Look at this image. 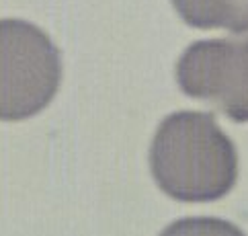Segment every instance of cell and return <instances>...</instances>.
Here are the masks:
<instances>
[{"mask_svg":"<svg viewBox=\"0 0 248 236\" xmlns=\"http://www.w3.org/2000/svg\"><path fill=\"white\" fill-rule=\"evenodd\" d=\"M150 169L166 195L179 202H214L236 183V148L209 113L168 115L150 148Z\"/></svg>","mask_w":248,"mask_h":236,"instance_id":"obj_1","label":"cell"},{"mask_svg":"<svg viewBox=\"0 0 248 236\" xmlns=\"http://www.w3.org/2000/svg\"><path fill=\"white\" fill-rule=\"evenodd\" d=\"M62 82L60 51L46 31L21 19H0V121L37 115Z\"/></svg>","mask_w":248,"mask_h":236,"instance_id":"obj_2","label":"cell"},{"mask_svg":"<svg viewBox=\"0 0 248 236\" xmlns=\"http://www.w3.org/2000/svg\"><path fill=\"white\" fill-rule=\"evenodd\" d=\"M176 80L185 94L248 121V37L193 43L176 64Z\"/></svg>","mask_w":248,"mask_h":236,"instance_id":"obj_3","label":"cell"},{"mask_svg":"<svg viewBox=\"0 0 248 236\" xmlns=\"http://www.w3.org/2000/svg\"><path fill=\"white\" fill-rule=\"evenodd\" d=\"M172 6L191 27L248 31V0H172Z\"/></svg>","mask_w":248,"mask_h":236,"instance_id":"obj_4","label":"cell"},{"mask_svg":"<svg viewBox=\"0 0 248 236\" xmlns=\"http://www.w3.org/2000/svg\"><path fill=\"white\" fill-rule=\"evenodd\" d=\"M160 236H244L240 228L219 218H185L170 224Z\"/></svg>","mask_w":248,"mask_h":236,"instance_id":"obj_5","label":"cell"}]
</instances>
